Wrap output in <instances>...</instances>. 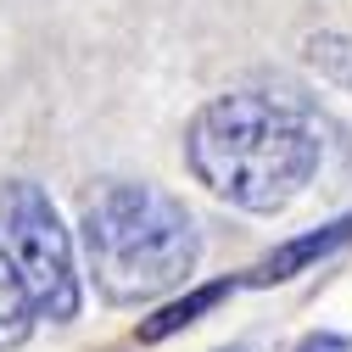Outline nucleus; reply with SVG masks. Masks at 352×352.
Returning a JSON list of instances; mask_svg holds the SVG:
<instances>
[{"mask_svg": "<svg viewBox=\"0 0 352 352\" xmlns=\"http://www.w3.org/2000/svg\"><path fill=\"white\" fill-rule=\"evenodd\" d=\"M324 162V129L291 96L230 90L185 129V168L196 185L241 212H285Z\"/></svg>", "mask_w": 352, "mask_h": 352, "instance_id": "obj_1", "label": "nucleus"}, {"mask_svg": "<svg viewBox=\"0 0 352 352\" xmlns=\"http://www.w3.org/2000/svg\"><path fill=\"white\" fill-rule=\"evenodd\" d=\"M201 257V230L157 185H107L84 207V263L112 307H146L179 291Z\"/></svg>", "mask_w": 352, "mask_h": 352, "instance_id": "obj_2", "label": "nucleus"}, {"mask_svg": "<svg viewBox=\"0 0 352 352\" xmlns=\"http://www.w3.org/2000/svg\"><path fill=\"white\" fill-rule=\"evenodd\" d=\"M0 230H6V246L17 274L34 296V314L67 324L78 314V269H73V235L62 230V218L51 207V196L34 179H12L0 190Z\"/></svg>", "mask_w": 352, "mask_h": 352, "instance_id": "obj_3", "label": "nucleus"}, {"mask_svg": "<svg viewBox=\"0 0 352 352\" xmlns=\"http://www.w3.org/2000/svg\"><path fill=\"white\" fill-rule=\"evenodd\" d=\"M346 241H352V212H341V218H330V224H319V230H307V235L274 246V252L246 274V285H280V280H291V274H302V269H314V263H324L330 252H341Z\"/></svg>", "mask_w": 352, "mask_h": 352, "instance_id": "obj_4", "label": "nucleus"}, {"mask_svg": "<svg viewBox=\"0 0 352 352\" xmlns=\"http://www.w3.org/2000/svg\"><path fill=\"white\" fill-rule=\"evenodd\" d=\"M34 296H28V285H23V274H17V263H12V252L0 246V352H17L28 336H34Z\"/></svg>", "mask_w": 352, "mask_h": 352, "instance_id": "obj_5", "label": "nucleus"}, {"mask_svg": "<svg viewBox=\"0 0 352 352\" xmlns=\"http://www.w3.org/2000/svg\"><path fill=\"white\" fill-rule=\"evenodd\" d=\"M230 291H235L230 280H218V285H196L190 296H179V302H168V307H157V314H151V319H146V324H140L135 336H140L146 346H157V341H168V336H179V330H190V324H196L201 314H212V307L224 302Z\"/></svg>", "mask_w": 352, "mask_h": 352, "instance_id": "obj_6", "label": "nucleus"}, {"mask_svg": "<svg viewBox=\"0 0 352 352\" xmlns=\"http://www.w3.org/2000/svg\"><path fill=\"white\" fill-rule=\"evenodd\" d=\"M307 62H314L319 73H330V78H341V84H352V45L336 39V34L307 39Z\"/></svg>", "mask_w": 352, "mask_h": 352, "instance_id": "obj_7", "label": "nucleus"}, {"mask_svg": "<svg viewBox=\"0 0 352 352\" xmlns=\"http://www.w3.org/2000/svg\"><path fill=\"white\" fill-rule=\"evenodd\" d=\"M302 352H352V341L346 336H307Z\"/></svg>", "mask_w": 352, "mask_h": 352, "instance_id": "obj_8", "label": "nucleus"}]
</instances>
